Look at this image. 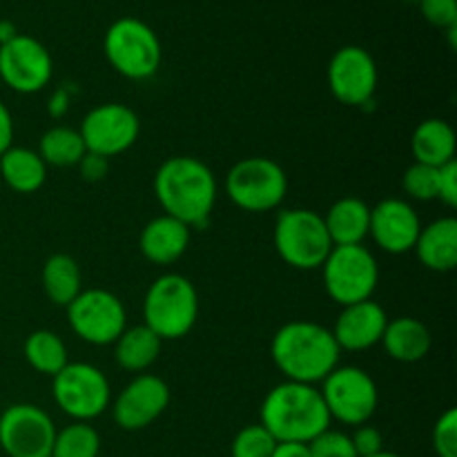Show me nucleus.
<instances>
[{"label":"nucleus","instance_id":"obj_42","mask_svg":"<svg viewBox=\"0 0 457 457\" xmlns=\"http://www.w3.org/2000/svg\"><path fill=\"white\" fill-rule=\"evenodd\" d=\"M370 457H402V455H397V453H391V451H382V453H378V455H370Z\"/></svg>","mask_w":457,"mask_h":457},{"label":"nucleus","instance_id":"obj_41","mask_svg":"<svg viewBox=\"0 0 457 457\" xmlns=\"http://www.w3.org/2000/svg\"><path fill=\"white\" fill-rule=\"evenodd\" d=\"M18 31H16V27H13V22L0 21V45L7 43V40H12Z\"/></svg>","mask_w":457,"mask_h":457},{"label":"nucleus","instance_id":"obj_24","mask_svg":"<svg viewBox=\"0 0 457 457\" xmlns=\"http://www.w3.org/2000/svg\"><path fill=\"white\" fill-rule=\"evenodd\" d=\"M0 177L18 195H34L47 181V165L29 147H9L0 156Z\"/></svg>","mask_w":457,"mask_h":457},{"label":"nucleus","instance_id":"obj_21","mask_svg":"<svg viewBox=\"0 0 457 457\" xmlns=\"http://www.w3.org/2000/svg\"><path fill=\"white\" fill-rule=\"evenodd\" d=\"M321 219L333 245H361L369 237L370 205L360 196H342Z\"/></svg>","mask_w":457,"mask_h":457},{"label":"nucleus","instance_id":"obj_31","mask_svg":"<svg viewBox=\"0 0 457 457\" xmlns=\"http://www.w3.org/2000/svg\"><path fill=\"white\" fill-rule=\"evenodd\" d=\"M437 170L431 165L413 163L404 172L402 186L404 192L415 201H433L437 199Z\"/></svg>","mask_w":457,"mask_h":457},{"label":"nucleus","instance_id":"obj_8","mask_svg":"<svg viewBox=\"0 0 457 457\" xmlns=\"http://www.w3.org/2000/svg\"><path fill=\"white\" fill-rule=\"evenodd\" d=\"M226 192L244 212H270L286 199L288 177L277 161L268 156H248L230 168Z\"/></svg>","mask_w":457,"mask_h":457},{"label":"nucleus","instance_id":"obj_43","mask_svg":"<svg viewBox=\"0 0 457 457\" xmlns=\"http://www.w3.org/2000/svg\"><path fill=\"white\" fill-rule=\"evenodd\" d=\"M415 3H418V0H415Z\"/></svg>","mask_w":457,"mask_h":457},{"label":"nucleus","instance_id":"obj_7","mask_svg":"<svg viewBox=\"0 0 457 457\" xmlns=\"http://www.w3.org/2000/svg\"><path fill=\"white\" fill-rule=\"evenodd\" d=\"M321 281L328 297L342 308L373 299L379 284L378 259L364 244L333 245L321 263Z\"/></svg>","mask_w":457,"mask_h":457},{"label":"nucleus","instance_id":"obj_5","mask_svg":"<svg viewBox=\"0 0 457 457\" xmlns=\"http://www.w3.org/2000/svg\"><path fill=\"white\" fill-rule=\"evenodd\" d=\"M103 49L112 70L129 80L152 79L163 61L156 31L134 16L119 18L107 27Z\"/></svg>","mask_w":457,"mask_h":457},{"label":"nucleus","instance_id":"obj_19","mask_svg":"<svg viewBox=\"0 0 457 457\" xmlns=\"http://www.w3.org/2000/svg\"><path fill=\"white\" fill-rule=\"evenodd\" d=\"M190 232L186 223L161 214L141 230L138 248L150 263L170 266V263H177L190 248Z\"/></svg>","mask_w":457,"mask_h":457},{"label":"nucleus","instance_id":"obj_38","mask_svg":"<svg viewBox=\"0 0 457 457\" xmlns=\"http://www.w3.org/2000/svg\"><path fill=\"white\" fill-rule=\"evenodd\" d=\"M13 143V116L9 107L0 101V156L12 147Z\"/></svg>","mask_w":457,"mask_h":457},{"label":"nucleus","instance_id":"obj_15","mask_svg":"<svg viewBox=\"0 0 457 457\" xmlns=\"http://www.w3.org/2000/svg\"><path fill=\"white\" fill-rule=\"evenodd\" d=\"M328 87L339 103L351 107L369 105L378 89V65L369 49L346 45L337 49L328 62Z\"/></svg>","mask_w":457,"mask_h":457},{"label":"nucleus","instance_id":"obj_26","mask_svg":"<svg viewBox=\"0 0 457 457\" xmlns=\"http://www.w3.org/2000/svg\"><path fill=\"white\" fill-rule=\"evenodd\" d=\"M161 339L145 324L125 328L114 342V360L128 373H143L150 369L161 353Z\"/></svg>","mask_w":457,"mask_h":457},{"label":"nucleus","instance_id":"obj_32","mask_svg":"<svg viewBox=\"0 0 457 457\" xmlns=\"http://www.w3.org/2000/svg\"><path fill=\"white\" fill-rule=\"evenodd\" d=\"M312 457H357L355 446L348 433L335 431V428H326L324 433L308 442Z\"/></svg>","mask_w":457,"mask_h":457},{"label":"nucleus","instance_id":"obj_18","mask_svg":"<svg viewBox=\"0 0 457 457\" xmlns=\"http://www.w3.org/2000/svg\"><path fill=\"white\" fill-rule=\"evenodd\" d=\"M386 324V311L373 299H366V302L344 306L330 333H333L339 351L360 353L369 351V348L378 346L382 342Z\"/></svg>","mask_w":457,"mask_h":457},{"label":"nucleus","instance_id":"obj_35","mask_svg":"<svg viewBox=\"0 0 457 457\" xmlns=\"http://www.w3.org/2000/svg\"><path fill=\"white\" fill-rule=\"evenodd\" d=\"M351 440H353V446H355L357 457H370L384 451L382 431L370 427V424H361V427H357L355 433L351 436Z\"/></svg>","mask_w":457,"mask_h":457},{"label":"nucleus","instance_id":"obj_1","mask_svg":"<svg viewBox=\"0 0 457 457\" xmlns=\"http://www.w3.org/2000/svg\"><path fill=\"white\" fill-rule=\"evenodd\" d=\"M217 192L214 172L195 156H172L154 174V195L163 212L190 230L210 221Z\"/></svg>","mask_w":457,"mask_h":457},{"label":"nucleus","instance_id":"obj_23","mask_svg":"<svg viewBox=\"0 0 457 457\" xmlns=\"http://www.w3.org/2000/svg\"><path fill=\"white\" fill-rule=\"evenodd\" d=\"M455 132L445 119L422 120L411 137V152H413L415 163L431 165V168H442L455 161Z\"/></svg>","mask_w":457,"mask_h":457},{"label":"nucleus","instance_id":"obj_27","mask_svg":"<svg viewBox=\"0 0 457 457\" xmlns=\"http://www.w3.org/2000/svg\"><path fill=\"white\" fill-rule=\"evenodd\" d=\"M22 355L36 373L49 375V378H54L58 370L70 364L65 342L54 330L29 333V337L25 339V346H22Z\"/></svg>","mask_w":457,"mask_h":457},{"label":"nucleus","instance_id":"obj_20","mask_svg":"<svg viewBox=\"0 0 457 457\" xmlns=\"http://www.w3.org/2000/svg\"><path fill=\"white\" fill-rule=\"evenodd\" d=\"M415 254L433 272H451L457 266V219L442 217L420 230Z\"/></svg>","mask_w":457,"mask_h":457},{"label":"nucleus","instance_id":"obj_39","mask_svg":"<svg viewBox=\"0 0 457 457\" xmlns=\"http://www.w3.org/2000/svg\"><path fill=\"white\" fill-rule=\"evenodd\" d=\"M270 457H312L308 445H299V442H277L275 451Z\"/></svg>","mask_w":457,"mask_h":457},{"label":"nucleus","instance_id":"obj_4","mask_svg":"<svg viewBox=\"0 0 457 457\" xmlns=\"http://www.w3.org/2000/svg\"><path fill=\"white\" fill-rule=\"evenodd\" d=\"M199 295L187 277L168 272L156 277L143 299V324L161 339H181L195 328Z\"/></svg>","mask_w":457,"mask_h":457},{"label":"nucleus","instance_id":"obj_12","mask_svg":"<svg viewBox=\"0 0 457 457\" xmlns=\"http://www.w3.org/2000/svg\"><path fill=\"white\" fill-rule=\"evenodd\" d=\"M79 132L89 154L110 161L112 156L123 154L137 143L141 120L129 105L103 103L85 114Z\"/></svg>","mask_w":457,"mask_h":457},{"label":"nucleus","instance_id":"obj_2","mask_svg":"<svg viewBox=\"0 0 457 457\" xmlns=\"http://www.w3.org/2000/svg\"><path fill=\"white\" fill-rule=\"evenodd\" d=\"M339 351L333 333L315 321H288L270 342V357L288 382H324L339 366Z\"/></svg>","mask_w":457,"mask_h":457},{"label":"nucleus","instance_id":"obj_25","mask_svg":"<svg viewBox=\"0 0 457 457\" xmlns=\"http://www.w3.org/2000/svg\"><path fill=\"white\" fill-rule=\"evenodd\" d=\"M40 284H43L49 302L67 308L83 290V275H80V268L74 257L58 253L43 263Z\"/></svg>","mask_w":457,"mask_h":457},{"label":"nucleus","instance_id":"obj_29","mask_svg":"<svg viewBox=\"0 0 457 457\" xmlns=\"http://www.w3.org/2000/svg\"><path fill=\"white\" fill-rule=\"evenodd\" d=\"M101 436L89 422H71L56 431L52 457H98Z\"/></svg>","mask_w":457,"mask_h":457},{"label":"nucleus","instance_id":"obj_3","mask_svg":"<svg viewBox=\"0 0 457 457\" xmlns=\"http://www.w3.org/2000/svg\"><path fill=\"white\" fill-rule=\"evenodd\" d=\"M330 415L321 400L320 388L312 384L281 382L268 391L262 402V427L277 442L308 445L330 428Z\"/></svg>","mask_w":457,"mask_h":457},{"label":"nucleus","instance_id":"obj_16","mask_svg":"<svg viewBox=\"0 0 457 457\" xmlns=\"http://www.w3.org/2000/svg\"><path fill=\"white\" fill-rule=\"evenodd\" d=\"M170 404V386L156 375H137L114 400L112 413L123 431H141L154 424Z\"/></svg>","mask_w":457,"mask_h":457},{"label":"nucleus","instance_id":"obj_22","mask_svg":"<svg viewBox=\"0 0 457 457\" xmlns=\"http://www.w3.org/2000/svg\"><path fill=\"white\" fill-rule=\"evenodd\" d=\"M379 344L391 360L415 364L431 351V333L415 317H397V320H388Z\"/></svg>","mask_w":457,"mask_h":457},{"label":"nucleus","instance_id":"obj_34","mask_svg":"<svg viewBox=\"0 0 457 457\" xmlns=\"http://www.w3.org/2000/svg\"><path fill=\"white\" fill-rule=\"evenodd\" d=\"M418 4L433 27L449 29L457 25V0H418Z\"/></svg>","mask_w":457,"mask_h":457},{"label":"nucleus","instance_id":"obj_10","mask_svg":"<svg viewBox=\"0 0 457 457\" xmlns=\"http://www.w3.org/2000/svg\"><path fill=\"white\" fill-rule=\"evenodd\" d=\"M320 393L330 420L346 427L369 424L378 411V384L360 366H337L321 382Z\"/></svg>","mask_w":457,"mask_h":457},{"label":"nucleus","instance_id":"obj_11","mask_svg":"<svg viewBox=\"0 0 457 457\" xmlns=\"http://www.w3.org/2000/svg\"><path fill=\"white\" fill-rule=\"evenodd\" d=\"M67 321L74 335L92 346H110L128 328V311L110 290H80L67 306Z\"/></svg>","mask_w":457,"mask_h":457},{"label":"nucleus","instance_id":"obj_33","mask_svg":"<svg viewBox=\"0 0 457 457\" xmlns=\"http://www.w3.org/2000/svg\"><path fill=\"white\" fill-rule=\"evenodd\" d=\"M433 451L437 457H457V411L449 409L433 427Z\"/></svg>","mask_w":457,"mask_h":457},{"label":"nucleus","instance_id":"obj_17","mask_svg":"<svg viewBox=\"0 0 457 457\" xmlns=\"http://www.w3.org/2000/svg\"><path fill=\"white\" fill-rule=\"evenodd\" d=\"M422 223L413 205L404 199H384L370 208L369 237L388 254H404L415 248Z\"/></svg>","mask_w":457,"mask_h":457},{"label":"nucleus","instance_id":"obj_37","mask_svg":"<svg viewBox=\"0 0 457 457\" xmlns=\"http://www.w3.org/2000/svg\"><path fill=\"white\" fill-rule=\"evenodd\" d=\"M79 170L80 177H83L85 181H103V179L107 177V172H110V161L103 159V156L98 154H89L87 152V154L80 159Z\"/></svg>","mask_w":457,"mask_h":457},{"label":"nucleus","instance_id":"obj_13","mask_svg":"<svg viewBox=\"0 0 457 457\" xmlns=\"http://www.w3.org/2000/svg\"><path fill=\"white\" fill-rule=\"evenodd\" d=\"M56 424L36 404H12L0 415V449L7 457H52Z\"/></svg>","mask_w":457,"mask_h":457},{"label":"nucleus","instance_id":"obj_36","mask_svg":"<svg viewBox=\"0 0 457 457\" xmlns=\"http://www.w3.org/2000/svg\"><path fill=\"white\" fill-rule=\"evenodd\" d=\"M437 199L442 201L449 208H455L457 205V163L451 161V163L442 165L437 170Z\"/></svg>","mask_w":457,"mask_h":457},{"label":"nucleus","instance_id":"obj_40","mask_svg":"<svg viewBox=\"0 0 457 457\" xmlns=\"http://www.w3.org/2000/svg\"><path fill=\"white\" fill-rule=\"evenodd\" d=\"M67 107H70V96H67L65 89H58L52 96V103H49V114H52L54 119H58V116L65 114Z\"/></svg>","mask_w":457,"mask_h":457},{"label":"nucleus","instance_id":"obj_28","mask_svg":"<svg viewBox=\"0 0 457 457\" xmlns=\"http://www.w3.org/2000/svg\"><path fill=\"white\" fill-rule=\"evenodd\" d=\"M85 154H87V150H85V143L80 138L79 129L56 125V128H49L40 137L38 156L45 161V165L74 168V165L80 163Z\"/></svg>","mask_w":457,"mask_h":457},{"label":"nucleus","instance_id":"obj_6","mask_svg":"<svg viewBox=\"0 0 457 457\" xmlns=\"http://www.w3.org/2000/svg\"><path fill=\"white\" fill-rule=\"evenodd\" d=\"M275 250L284 263L297 270L321 268L333 250L321 214L306 208H293L279 212L275 221Z\"/></svg>","mask_w":457,"mask_h":457},{"label":"nucleus","instance_id":"obj_9","mask_svg":"<svg viewBox=\"0 0 457 457\" xmlns=\"http://www.w3.org/2000/svg\"><path fill=\"white\" fill-rule=\"evenodd\" d=\"M52 379L54 402L74 422H92L110 409V379L94 364L70 361Z\"/></svg>","mask_w":457,"mask_h":457},{"label":"nucleus","instance_id":"obj_14","mask_svg":"<svg viewBox=\"0 0 457 457\" xmlns=\"http://www.w3.org/2000/svg\"><path fill=\"white\" fill-rule=\"evenodd\" d=\"M54 74L52 54L34 36L16 34L0 45V79L18 94H38Z\"/></svg>","mask_w":457,"mask_h":457},{"label":"nucleus","instance_id":"obj_30","mask_svg":"<svg viewBox=\"0 0 457 457\" xmlns=\"http://www.w3.org/2000/svg\"><path fill=\"white\" fill-rule=\"evenodd\" d=\"M275 446L277 440L262 424H250L232 440V457H270Z\"/></svg>","mask_w":457,"mask_h":457}]
</instances>
